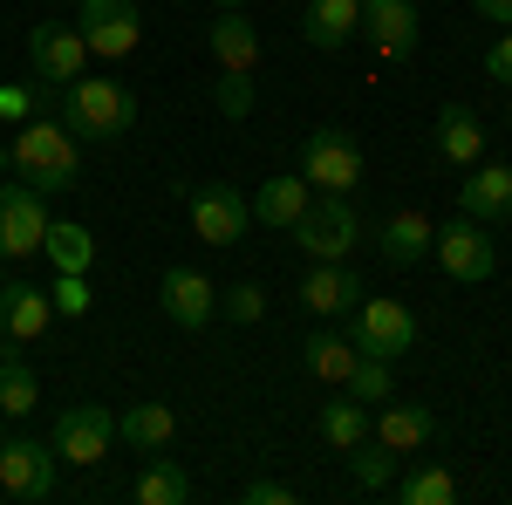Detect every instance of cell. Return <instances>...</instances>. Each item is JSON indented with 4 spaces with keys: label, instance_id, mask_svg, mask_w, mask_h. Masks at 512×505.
I'll return each mask as SVG.
<instances>
[{
    "label": "cell",
    "instance_id": "484cf974",
    "mask_svg": "<svg viewBox=\"0 0 512 505\" xmlns=\"http://www.w3.org/2000/svg\"><path fill=\"white\" fill-rule=\"evenodd\" d=\"M41 253L55 260V273H89L96 267V239H89V226H76V219H48Z\"/></svg>",
    "mask_w": 512,
    "mask_h": 505
},
{
    "label": "cell",
    "instance_id": "277c9868",
    "mask_svg": "<svg viewBox=\"0 0 512 505\" xmlns=\"http://www.w3.org/2000/svg\"><path fill=\"white\" fill-rule=\"evenodd\" d=\"M349 342L362 355L396 362V355L417 349V314L403 308V301H390V294H369V301H355V308H349Z\"/></svg>",
    "mask_w": 512,
    "mask_h": 505
},
{
    "label": "cell",
    "instance_id": "9c48e42d",
    "mask_svg": "<svg viewBox=\"0 0 512 505\" xmlns=\"http://www.w3.org/2000/svg\"><path fill=\"white\" fill-rule=\"evenodd\" d=\"M41 233H48V192H35L28 178L0 185V260L41 253Z\"/></svg>",
    "mask_w": 512,
    "mask_h": 505
},
{
    "label": "cell",
    "instance_id": "5b68a950",
    "mask_svg": "<svg viewBox=\"0 0 512 505\" xmlns=\"http://www.w3.org/2000/svg\"><path fill=\"white\" fill-rule=\"evenodd\" d=\"M355 239H362V219H355L349 198H335V192H315V205L294 219V246L308 260H349Z\"/></svg>",
    "mask_w": 512,
    "mask_h": 505
},
{
    "label": "cell",
    "instance_id": "30bf717a",
    "mask_svg": "<svg viewBox=\"0 0 512 505\" xmlns=\"http://www.w3.org/2000/svg\"><path fill=\"white\" fill-rule=\"evenodd\" d=\"M185 205H192V233L205 246H239L253 226V198H239L233 185H192Z\"/></svg>",
    "mask_w": 512,
    "mask_h": 505
},
{
    "label": "cell",
    "instance_id": "603a6c76",
    "mask_svg": "<svg viewBox=\"0 0 512 505\" xmlns=\"http://www.w3.org/2000/svg\"><path fill=\"white\" fill-rule=\"evenodd\" d=\"M431 239H437V226L424 219V212H390L383 219V233H376V246H383V260L390 267H417V260H431Z\"/></svg>",
    "mask_w": 512,
    "mask_h": 505
},
{
    "label": "cell",
    "instance_id": "4316f807",
    "mask_svg": "<svg viewBox=\"0 0 512 505\" xmlns=\"http://www.w3.org/2000/svg\"><path fill=\"white\" fill-rule=\"evenodd\" d=\"M130 499H137V505H185V499H192V478L171 465V458H158V451H151V465L137 471Z\"/></svg>",
    "mask_w": 512,
    "mask_h": 505
},
{
    "label": "cell",
    "instance_id": "7402d4cb",
    "mask_svg": "<svg viewBox=\"0 0 512 505\" xmlns=\"http://www.w3.org/2000/svg\"><path fill=\"white\" fill-rule=\"evenodd\" d=\"M355 28H362V0H308V14H301V35H308V48H321V55L349 48Z\"/></svg>",
    "mask_w": 512,
    "mask_h": 505
},
{
    "label": "cell",
    "instance_id": "7bdbcfd3",
    "mask_svg": "<svg viewBox=\"0 0 512 505\" xmlns=\"http://www.w3.org/2000/svg\"><path fill=\"white\" fill-rule=\"evenodd\" d=\"M0 287H7V280H0Z\"/></svg>",
    "mask_w": 512,
    "mask_h": 505
},
{
    "label": "cell",
    "instance_id": "4fadbf2b",
    "mask_svg": "<svg viewBox=\"0 0 512 505\" xmlns=\"http://www.w3.org/2000/svg\"><path fill=\"white\" fill-rule=\"evenodd\" d=\"M369 437L383 451H396V458H417V451L437 444V410H424V403H376L369 410Z\"/></svg>",
    "mask_w": 512,
    "mask_h": 505
},
{
    "label": "cell",
    "instance_id": "4dcf8cb0",
    "mask_svg": "<svg viewBox=\"0 0 512 505\" xmlns=\"http://www.w3.org/2000/svg\"><path fill=\"white\" fill-rule=\"evenodd\" d=\"M396 499L403 505H451L458 499V478H451L444 465H417V471L396 478Z\"/></svg>",
    "mask_w": 512,
    "mask_h": 505
},
{
    "label": "cell",
    "instance_id": "d6986e66",
    "mask_svg": "<svg viewBox=\"0 0 512 505\" xmlns=\"http://www.w3.org/2000/svg\"><path fill=\"white\" fill-rule=\"evenodd\" d=\"M205 41H212L219 69H233V76H253V69H260V28H253L239 7H219V21L205 28Z\"/></svg>",
    "mask_w": 512,
    "mask_h": 505
},
{
    "label": "cell",
    "instance_id": "ee69618b",
    "mask_svg": "<svg viewBox=\"0 0 512 505\" xmlns=\"http://www.w3.org/2000/svg\"><path fill=\"white\" fill-rule=\"evenodd\" d=\"M0 355H7V349H0Z\"/></svg>",
    "mask_w": 512,
    "mask_h": 505
},
{
    "label": "cell",
    "instance_id": "e575fe53",
    "mask_svg": "<svg viewBox=\"0 0 512 505\" xmlns=\"http://www.w3.org/2000/svg\"><path fill=\"white\" fill-rule=\"evenodd\" d=\"M48 301H55V314H69V321H82V314H89V273H55Z\"/></svg>",
    "mask_w": 512,
    "mask_h": 505
},
{
    "label": "cell",
    "instance_id": "6da1fadb",
    "mask_svg": "<svg viewBox=\"0 0 512 505\" xmlns=\"http://www.w3.org/2000/svg\"><path fill=\"white\" fill-rule=\"evenodd\" d=\"M55 117L69 123L76 144H117L123 130L137 123V96H130L117 76H89V69H82L76 82L55 89Z\"/></svg>",
    "mask_w": 512,
    "mask_h": 505
},
{
    "label": "cell",
    "instance_id": "cb8c5ba5",
    "mask_svg": "<svg viewBox=\"0 0 512 505\" xmlns=\"http://www.w3.org/2000/svg\"><path fill=\"white\" fill-rule=\"evenodd\" d=\"M362 362V349H355L349 335H335V328H315L308 342H301V369L315 376V383H328V389H342L349 383V369Z\"/></svg>",
    "mask_w": 512,
    "mask_h": 505
},
{
    "label": "cell",
    "instance_id": "9a60e30c",
    "mask_svg": "<svg viewBox=\"0 0 512 505\" xmlns=\"http://www.w3.org/2000/svg\"><path fill=\"white\" fill-rule=\"evenodd\" d=\"M28 62H35V76L41 82H76L82 69H89V41L69 28V21H41L35 35H28Z\"/></svg>",
    "mask_w": 512,
    "mask_h": 505
},
{
    "label": "cell",
    "instance_id": "e0dca14e",
    "mask_svg": "<svg viewBox=\"0 0 512 505\" xmlns=\"http://www.w3.org/2000/svg\"><path fill=\"white\" fill-rule=\"evenodd\" d=\"M362 301V280L349 273V260H315L308 280H301V308L315 314V321H335V314H349Z\"/></svg>",
    "mask_w": 512,
    "mask_h": 505
},
{
    "label": "cell",
    "instance_id": "836d02e7",
    "mask_svg": "<svg viewBox=\"0 0 512 505\" xmlns=\"http://www.w3.org/2000/svg\"><path fill=\"white\" fill-rule=\"evenodd\" d=\"M219 314H226V321H239V328H253V321L267 314V294H260L253 280H239V287H226V294H219Z\"/></svg>",
    "mask_w": 512,
    "mask_h": 505
},
{
    "label": "cell",
    "instance_id": "83f0119b",
    "mask_svg": "<svg viewBox=\"0 0 512 505\" xmlns=\"http://www.w3.org/2000/svg\"><path fill=\"white\" fill-rule=\"evenodd\" d=\"M369 437V403H355L349 389H342V403H321V444L328 451H355Z\"/></svg>",
    "mask_w": 512,
    "mask_h": 505
},
{
    "label": "cell",
    "instance_id": "8fae6325",
    "mask_svg": "<svg viewBox=\"0 0 512 505\" xmlns=\"http://www.w3.org/2000/svg\"><path fill=\"white\" fill-rule=\"evenodd\" d=\"M110 437H117V417L103 410V403H69L62 417H55V458H69V465H103L110 458Z\"/></svg>",
    "mask_w": 512,
    "mask_h": 505
},
{
    "label": "cell",
    "instance_id": "d590c367",
    "mask_svg": "<svg viewBox=\"0 0 512 505\" xmlns=\"http://www.w3.org/2000/svg\"><path fill=\"white\" fill-rule=\"evenodd\" d=\"M212 96H219V117H253V76H233V69H219V89H212Z\"/></svg>",
    "mask_w": 512,
    "mask_h": 505
},
{
    "label": "cell",
    "instance_id": "8992f818",
    "mask_svg": "<svg viewBox=\"0 0 512 505\" xmlns=\"http://www.w3.org/2000/svg\"><path fill=\"white\" fill-rule=\"evenodd\" d=\"M0 499H14V505H48L55 499V444H41V437H7V444H0Z\"/></svg>",
    "mask_w": 512,
    "mask_h": 505
},
{
    "label": "cell",
    "instance_id": "60d3db41",
    "mask_svg": "<svg viewBox=\"0 0 512 505\" xmlns=\"http://www.w3.org/2000/svg\"><path fill=\"white\" fill-rule=\"evenodd\" d=\"M212 7H246V0H212Z\"/></svg>",
    "mask_w": 512,
    "mask_h": 505
},
{
    "label": "cell",
    "instance_id": "5bb4252c",
    "mask_svg": "<svg viewBox=\"0 0 512 505\" xmlns=\"http://www.w3.org/2000/svg\"><path fill=\"white\" fill-rule=\"evenodd\" d=\"M158 301H164V321H171V328L198 335V328H205V321L219 314V287H212V280H205L198 267H164Z\"/></svg>",
    "mask_w": 512,
    "mask_h": 505
},
{
    "label": "cell",
    "instance_id": "7c38bea8",
    "mask_svg": "<svg viewBox=\"0 0 512 505\" xmlns=\"http://www.w3.org/2000/svg\"><path fill=\"white\" fill-rule=\"evenodd\" d=\"M355 35L369 41L383 62H403V55H417V41H424L417 0H362V28H355Z\"/></svg>",
    "mask_w": 512,
    "mask_h": 505
},
{
    "label": "cell",
    "instance_id": "1f68e13d",
    "mask_svg": "<svg viewBox=\"0 0 512 505\" xmlns=\"http://www.w3.org/2000/svg\"><path fill=\"white\" fill-rule=\"evenodd\" d=\"M342 389H349L355 403H369V410H376V403H390V396H396V362H383V355H362Z\"/></svg>",
    "mask_w": 512,
    "mask_h": 505
},
{
    "label": "cell",
    "instance_id": "44dd1931",
    "mask_svg": "<svg viewBox=\"0 0 512 505\" xmlns=\"http://www.w3.org/2000/svg\"><path fill=\"white\" fill-rule=\"evenodd\" d=\"M478 157H485V123H478L465 103H444V110H437V164L472 171Z\"/></svg>",
    "mask_w": 512,
    "mask_h": 505
},
{
    "label": "cell",
    "instance_id": "f1b7e54d",
    "mask_svg": "<svg viewBox=\"0 0 512 505\" xmlns=\"http://www.w3.org/2000/svg\"><path fill=\"white\" fill-rule=\"evenodd\" d=\"M35 403H41L35 369L21 362V349H7V355H0V417H28Z\"/></svg>",
    "mask_w": 512,
    "mask_h": 505
},
{
    "label": "cell",
    "instance_id": "ac0fdd59",
    "mask_svg": "<svg viewBox=\"0 0 512 505\" xmlns=\"http://www.w3.org/2000/svg\"><path fill=\"white\" fill-rule=\"evenodd\" d=\"M315 205V185L301 178V171H274L260 192H253V219L260 226H274V233H294V219Z\"/></svg>",
    "mask_w": 512,
    "mask_h": 505
},
{
    "label": "cell",
    "instance_id": "ba28073f",
    "mask_svg": "<svg viewBox=\"0 0 512 505\" xmlns=\"http://www.w3.org/2000/svg\"><path fill=\"white\" fill-rule=\"evenodd\" d=\"M76 35L89 41V55L123 62V55L144 41V14H137V0H82L76 7Z\"/></svg>",
    "mask_w": 512,
    "mask_h": 505
},
{
    "label": "cell",
    "instance_id": "ab89813d",
    "mask_svg": "<svg viewBox=\"0 0 512 505\" xmlns=\"http://www.w3.org/2000/svg\"><path fill=\"white\" fill-rule=\"evenodd\" d=\"M7 171H14V157H7V144H0V178H7Z\"/></svg>",
    "mask_w": 512,
    "mask_h": 505
},
{
    "label": "cell",
    "instance_id": "b9f144b4",
    "mask_svg": "<svg viewBox=\"0 0 512 505\" xmlns=\"http://www.w3.org/2000/svg\"><path fill=\"white\" fill-rule=\"evenodd\" d=\"M0 444H7V437H0Z\"/></svg>",
    "mask_w": 512,
    "mask_h": 505
},
{
    "label": "cell",
    "instance_id": "3957f363",
    "mask_svg": "<svg viewBox=\"0 0 512 505\" xmlns=\"http://www.w3.org/2000/svg\"><path fill=\"white\" fill-rule=\"evenodd\" d=\"M301 178H308L315 192L349 198L355 185H362V144H355V130H342V123L308 130V144H301Z\"/></svg>",
    "mask_w": 512,
    "mask_h": 505
},
{
    "label": "cell",
    "instance_id": "f546056e",
    "mask_svg": "<svg viewBox=\"0 0 512 505\" xmlns=\"http://www.w3.org/2000/svg\"><path fill=\"white\" fill-rule=\"evenodd\" d=\"M342 458H349V471H355V485H362V492H390L396 471H403V458H396V451H383L376 437H362V444H355V451H342Z\"/></svg>",
    "mask_w": 512,
    "mask_h": 505
},
{
    "label": "cell",
    "instance_id": "d4e9b609",
    "mask_svg": "<svg viewBox=\"0 0 512 505\" xmlns=\"http://www.w3.org/2000/svg\"><path fill=\"white\" fill-rule=\"evenodd\" d=\"M117 437L137 444V451H164V444L178 437V410H171V403H130L117 417Z\"/></svg>",
    "mask_w": 512,
    "mask_h": 505
},
{
    "label": "cell",
    "instance_id": "2e32d148",
    "mask_svg": "<svg viewBox=\"0 0 512 505\" xmlns=\"http://www.w3.org/2000/svg\"><path fill=\"white\" fill-rule=\"evenodd\" d=\"M48 321H55L48 287H28V280H7V287H0V342L28 349V342L48 335Z\"/></svg>",
    "mask_w": 512,
    "mask_h": 505
},
{
    "label": "cell",
    "instance_id": "74e56055",
    "mask_svg": "<svg viewBox=\"0 0 512 505\" xmlns=\"http://www.w3.org/2000/svg\"><path fill=\"white\" fill-rule=\"evenodd\" d=\"M485 76H492V82H506V89H512V35H499V41H492V55H485Z\"/></svg>",
    "mask_w": 512,
    "mask_h": 505
},
{
    "label": "cell",
    "instance_id": "f35d334b",
    "mask_svg": "<svg viewBox=\"0 0 512 505\" xmlns=\"http://www.w3.org/2000/svg\"><path fill=\"white\" fill-rule=\"evenodd\" d=\"M472 7L485 14V21H506V28H512V0H472Z\"/></svg>",
    "mask_w": 512,
    "mask_h": 505
},
{
    "label": "cell",
    "instance_id": "d6a6232c",
    "mask_svg": "<svg viewBox=\"0 0 512 505\" xmlns=\"http://www.w3.org/2000/svg\"><path fill=\"white\" fill-rule=\"evenodd\" d=\"M41 110H55V82H0V123H28Z\"/></svg>",
    "mask_w": 512,
    "mask_h": 505
},
{
    "label": "cell",
    "instance_id": "8d00e7d4",
    "mask_svg": "<svg viewBox=\"0 0 512 505\" xmlns=\"http://www.w3.org/2000/svg\"><path fill=\"white\" fill-rule=\"evenodd\" d=\"M239 499H246V505H294L301 492H294V485H280V478H253Z\"/></svg>",
    "mask_w": 512,
    "mask_h": 505
},
{
    "label": "cell",
    "instance_id": "52a82bcc",
    "mask_svg": "<svg viewBox=\"0 0 512 505\" xmlns=\"http://www.w3.org/2000/svg\"><path fill=\"white\" fill-rule=\"evenodd\" d=\"M431 253H437V267L451 273V280H465V287H478V280L499 273V246L485 233V219H451V226H437Z\"/></svg>",
    "mask_w": 512,
    "mask_h": 505
},
{
    "label": "cell",
    "instance_id": "ffe728a7",
    "mask_svg": "<svg viewBox=\"0 0 512 505\" xmlns=\"http://www.w3.org/2000/svg\"><path fill=\"white\" fill-rule=\"evenodd\" d=\"M458 212L465 219H506L512 212V171L506 164H485L478 157L472 171H465V185H458Z\"/></svg>",
    "mask_w": 512,
    "mask_h": 505
},
{
    "label": "cell",
    "instance_id": "7a4b0ae2",
    "mask_svg": "<svg viewBox=\"0 0 512 505\" xmlns=\"http://www.w3.org/2000/svg\"><path fill=\"white\" fill-rule=\"evenodd\" d=\"M7 157H14V171L35 185V192H69L82 171V144L69 137V123L55 117V110H41V117L21 123V137L7 144Z\"/></svg>",
    "mask_w": 512,
    "mask_h": 505
}]
</instances>
